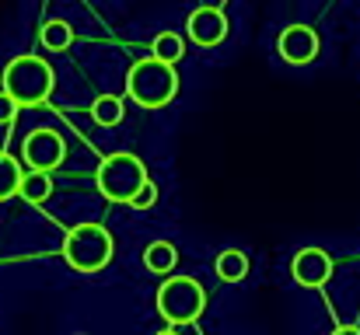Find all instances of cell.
I'll use <instances>...</instances> for the list:
<instances>
[{
	"mask_svg": "<svg viewBox=\"0 0 360 335\" xmlns=\"http://www.w3.org/2000/svg\"><path fill=\"white\" fill-rule=\"evenodd\" d=\"M147 178H150L147 175V164L136 154H129V150L102 157V164L95 171V185H98V192L109 203H133V196L140 192V185Z\"/></svg>",
	"mask_w": 360,
	"mask_h": 335,
	"instance_id": "3",
	"label": "cell"
},
{
	"mask_svg": "<svg viewBox=\"0 0 360 335\" xmlns=\"http://www.w3.org/2000/svg\"><path fill=\"white\" fill-rule=\"evenodd\" d=\"M21 164L7 154V150H0V203L4 199H14L18 196V185H21Z\"/></svg>",
	"mask_w": 360,
	"mask_h": 335,
	"instance_id": "16",
	"label": "cell"
},
{
	"mask_svg": "<svg viewBox=\"0 0 360 335\" xmlns=\"http://www.w3.org/2000/svg\"><path fill=\"white\" fill-rule=\"evenodd\" d=\"M122 98L116 95H98L95 102H91V119H95V126H102V129H112V126H120L122 122Z\"/></svg>",
	"mask_w": 360,
	"mask_h": 335,
	"instance_id": "14",
	"label": "cell"
},
{
	"mask_svg": "<svg viewBox=\"0 0 360 335\" xmlns=\"http://www.w3.org/2000/svg\"><path fill=\"white\" fill-rule=\"evenodd\" d=\"M214 272H217V280H224V283H241V280L248 276V255L238 251V248L221 251L217 262H214Z\"/></svg>",
	"mask_w": 360,
	"mask_h": 335,
	"instance_id": "12",
	"label": "cell"
},
{
	"mask_svg": "<svg viewBox=\"0 0 360 335\" xmlns=\"http://www.w3.org/2000/svg\"><path fill=\"white\" fill-rule=\"evenodd\" d=\"M158 335H179V332H175V325H172V329H165V332H158Z\"/></svg>",
	"mask_w": 360,
	"mask_h": 335,
	"instance_id": "20",
	"label": "cell"
},
{
	"mask_svg": "<svg viewBox=\"0 0 360 335\" xmlns=\"http://www.w3.org/2000/svg\"><path fill=\"white\" fill-rule=\"evenodd\" d=\"M333 335H360V329H357V325H340Z\"/></svg>",
	"mask_w": 360,
	"mask_h": 335,
	"instance_id": "19",
	"label": "cell"
},
{
	"mask_svg": "<svg viewBox=\"0 0 360 335\" xmlns=\"http://www.w3.org/2000/svg\"><path fill=\"white\" fill-rule=\"evenodd\" d=\"M77 335H84V332H77Z\"/></svg>",
	"mask_w": 360,
	"mask_h": 335,
	"instance_id": "21",
	"label": "cell"
},
{
	"mask_svg": "<svg viewBox=\"0 0 360 335\" xmlns=\"http://www.w3.org/2000/svg\"><path fill=\"white\" fill-rule=\"evenodd\" d=\"M63 258L77 272H102L112 258V234L102 223H77L63 237Z\"/></svg>",
	"mask_w": 360,
	"mask_h": 335,
	"instance_id": "4",
	"label": "cell"
},
{
	"mask_svg": "<svg viewBox=\"0 0 360 335\" xmlns=\"http://www.w3.org/2000/svg\"><path fill=\"white\" fill-rule=\"evenodd\" d=\"M228 32H231V21H228V14H224L221 7H196V11L189 14V21H186V35H189L200 49L221 46V42L228 39Z\"/></svg>",
	"mask_w": 360,
	"mask_h": 335,
	"instance_id": "7",
	"label": "cell"
},
{
	"mask_svg": "<svg viewBox=\"0 0 360 335\" xmlns=\"http://www.w3.org/2000/svg\"><path fill=\"white\" fill-rule=\"evenodd\" d=\"M290 276H294L297 287H308V290L326 287L329 276H333V258H329V251H322V248H301V251L294 255V262H290Z\"/></svg>",
	"mask_w": 360,
	"mask_h": 335,
	"instance_id": "9",
	"label": "cell"
},
{
	"mask_svg": "<svg viewBox=\"0 0 360 335\" xmlns=\"http://www.w3.org/2000/svg\"><path fill=\"white\" fill-rule=\"evenodd\" d=\"M158 315L168 325H193L200 322V315L207 311V290L200 287V280L193 276H172L158 287Z\"/></svg>",
	"mask_w": 360,
	"mask_h": 335,
	"instance_id": "5",
	"label": "cell"
},
{
	"mask_svg": "<svg viewBox=\"0 0 360 335\" xmlns=\"http://www.w3.org/2000/svg\"><path fill=\"white\" fill-rule=\"evenodd\" d=\"M18 109H21V105L0 88V126H11V122L18 119Z\"/></svg>",
	"mask_w": 360,
	"mask_h": 335,
	"instance_id": "18",
	"label": "cell"
},
{
	"mask_svg": "<svg viewBox=\"0 0 360 335\" xmlns=\"http://www.w3.org/2000/svg\"><path fill=\"white\" fill-rule=\"evenodd\" d=\"M319 32L311 28V25H290V28H283L280 32V39H276V53L283 56V63H290V67H308L315 56H319Z\"/></svg>",
	"mask_w": 360,
	"mask_h": 335,
	"instance_id": "8",
	"label": "cell"
},
{
	"mask_svg": "<svg viewBox=\"0 0 360 335\" xmlns=\"http://www.w3.org/2000/svg\"><path fill=\"white\" fill-rule=\"evenodd\" d=\"M18 196H21L25 203H32V206L46 203V199L53 196V178H49V171H35V168H28V171L21 175Z\"/></svg>",
	"mask_w": 360,
	"mask_h": 335,
	"instance_id": "11",
	"label": "cell"
},
{
	"mask_svg": "<svg viewBox=\"0 0 360 335\" xmlns=\"http://www.w3.org/2000/svg\"><path fill=\"white\" fill-rule=\"evenodd\" d=\"M126 95L140 109H165L179 95V74L175 63H165L158 56H143L126 74Z\"/></svg>",
	"mask_w": 360,
	"mask_h": 335,
	"instance_id": "1",
	"label": "cell"
},
{
	"mask_svg": "<svg viewBox=\"0 0 360 335\" xmlns=\"http://www.w3.org/2000/svg\"><path fill=\"white\" fill-rule=\"evenodd\" d=\"M53 67L42 60V56H14L7 67H4V91L18 102V105H46V98L53 95Z\"/></svg>",
	"mask_w": 360,
	"mask_h": 335,
	"instance_id": "2",
	"label": "cell"
},
{
	"mask_svg": "<svg viewBox=\"0 0 360 335\" xmlns=\"http://www.w3.org/2000/svg\"><path fill=\"white\" fill-rule=\"evenodd\" d=\"M150 56H158V60H165V63H179V60L186 56L182 35H175V32H158L154 42H150Z\"/></svg>",
	"mask_w": 360,
	"mask_h": 335,
	"instance_id": "15",
	"label": "cell"
},
{
	"mask_svg": "<svg viewBox=\"0 0 360 335\" xmlns=\"http://www.w3.org/2000/svg\"><path fill=\"white\" fill-rule=\"evenodd\" d=\"M21 157H25V168H35V171H53L63 164L67 157V143L56 129H32L25 140H21Z\"/></svg>",
	"mask_w": 360,
	"mask_h": 335,
	"instance_id": "6",
	"label": "cell"
},
{
	"mask_svg": "<svg viewBox=\"0 0 360 335\" xmlns=\"http://www.w3.org/2000/svg\"><path fill=\"white\" fill-rule=\"evenodd\" d=\"M39 42H42V49H49V53H67V49L74 46V28H70L67 21H46L42 32H39Z\"/></svg>",
	"mask_w": 360,
	"mask_h": 335,
	"instance_id": "13",
	"label": "cell"
},
{
	"mask_svg": "<svg viewBox=\"0 0 360 335\" xmlns=\"http://www.w3.org/2000/svg\"><path fill=\"white\" fill-rule=\"evenodd\" d=\"M154 203H158V185L147 178V182L140 185V192L133 196V203H129V206H133V210H150Z\"/></svg>",
	"mask_w": 360,
	"mask_h": 335,
	"instance_id": "17",
	"label": "cell"
},
{
	"mask_svg": "<svg viewBox=\"0 0 360 335\" xmlns=\"http://www.w3.org/2000/svg\"><path fill=\"white\" fill-rule=\"evenodd\" d=\"M179 265V248L172 241H150L143 248V269L154 276H172V269Z\"/></svg>",
	"mask_w": 360,
	"mask_h": 335,
	"instance_id": "10",
	"label": "cell"
}]
</instances>
